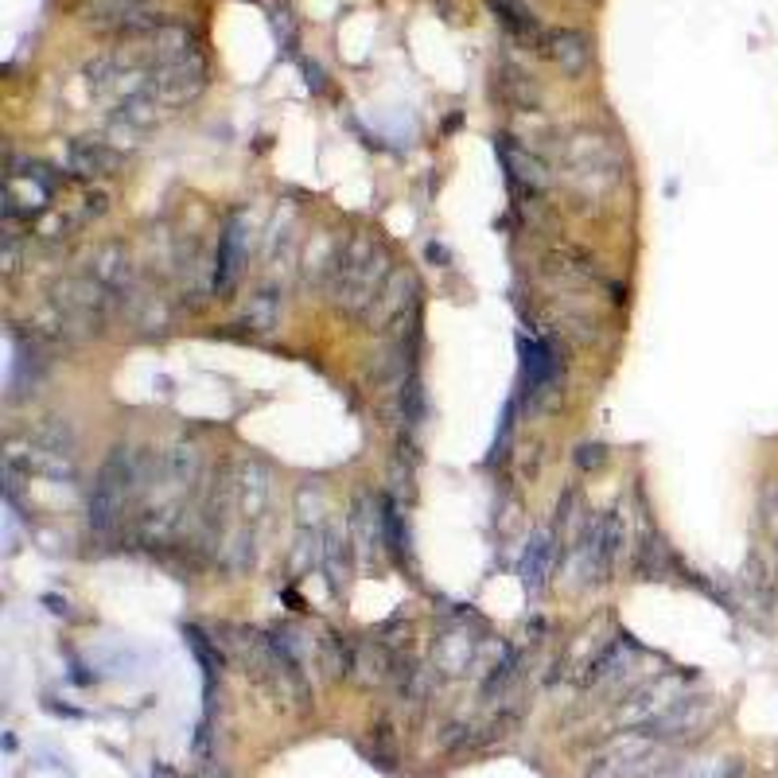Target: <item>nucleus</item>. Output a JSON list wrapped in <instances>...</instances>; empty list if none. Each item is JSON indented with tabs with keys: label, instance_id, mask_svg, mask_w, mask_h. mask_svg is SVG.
<instances>
[{
	"label": "nucleus",
	"instance_id": "7ed1b4c3",
	"mask_svg": "<svg viewBox=\"0 0 778 778\" xmlns=\"http://www.w3.org/2000/svg\"><path fill=\"white\" fill-rule=\"evenodd\" d=\"M82 24L98 32H121L125 39H137L152 28H160V12L152 0H86L82 4Z\"/></svg>",
	"mask_w": 778,
	"mask_h": 778
},
{
	"label": "nucleus",
	"instance_id": "dca6fc26",
	"mask_svg": "<svg viewBox=\"0 0 778 778\" xmlns=\"http://www.w3.org/2000/svg\"><path fill=\"white\" fill-rule=\"evenodd\" d=\"M199 778H230V775H226V771H214V767H203V775Z\"/></svg>",
	"mask_w": 778,
	"mask_h": 778
},
{
	"label": "nucleus",
	"instance_id": "0eeeda50",
	"mask_svg": "<svg viewBox=\"0 0 778 778\" xmlns=\"http://www.w3.org/2000/svg\"><path fill=\"white\" fill-rule=\"evenodd\" d=\"M545 55H549L568 78H580V74L592 67V43H588L584 32H576V28L549 32V36H545Z\"/></svg>",
	"mask_w": 778,
	"mask_h": 778
},
{
	"label": "nucleus",
	"instance_id": "4468645a",
	"mask_svg": "<svg viewBox=\"0 0 778 778\" xmlns=\"http://www.w3.org/2000/svg\"><path fill=\"white\" fill-rule=\"evenodd\" d=\"M549 561H553V545H549V533H533L530 549L522 557V580L530 588H541L545 572H549Z\"/></svg>",
	"mask_w": 778,
	"mask_h": 778
},
{
	"label": "nucleus",
	"instance_id": "2eb2a0df",
	"mask_svg": "<svg viewBox=\"0 0 778 778\" xmlns=\"http://www.w3.org/2000/svg\"><path fill=\"white\" fill-rule=\"evenodd\" d=\"M152 778H179L172 767H164V763H156V771H152Z\"/></svg>",
	"mask_w": 778,
	"mask_h": 778
},
{
	"label": "nucleus",
	"instance_id": "9b49d317",
	"mask_svg": "<svg viewBox=\"0 0 778 778\" xmlns=\"http://www.w3.org/2000/svg\"><path fill=\"white\" fill-rule=\"evenodd\" d=\"M498 156H502V164H506V176L514 187H522V191H541V168H537V160H530L518 144H510V137H502L498 141Z\"/></svg>",
	"mask_w": 778,
	"mask_h": 778
},
{
	"label": "nucleus",
	"instance_id": "f8f14e48",
	"mask_svg": "<svg viewBox=\"0 0 778 778\" xmlns=\"http://www.w3.org/2000/svg\"><path fill=\"white\" fill-rule=\"evenodd\" d=\"M522 354H526V382H530L533 389H541L545 382H553L557 362H553L549 343H541V339H526V343H522Z\"/></svg>",
	"mask_w": 778,
	"mask_h": 778
},
{
	"label": "nucleus",
	"instance_id": "1a4fd4ad",
	"mask_svg": "<svg viewBox=\"0 0 778 778\" xmlns=\"http://www.w3.org/2000/svg\"><path fill=\"white\" fill-rule=\"evenodd\" d=\"M471 654H475V635H471L467 627H452L448 635H440L436 638V646H432V662H436V670L448 673V677H456V673L467 670Z\"/></svg>",
	"mask_w": 778,
	"mask_h": 778
},
{
	"label": "nucleus",
	"instance_id": "f257e3e1",
	"mask_svg": "<svg viewBox=\"0 0 778 778\" xmlns=\"http://www.w3.org/2000/svg\"><path fill=\"white\" fill-rule=\"evenodd\" d=\"M389 281V265L386 253L374 238L358 234L347 246L335 253V265H331V277H327V292L335 296V304L351 316H370L374 304L382 300Z\"/></svg>",
	"mask_w": 778,
	"mask_h": 778
},
{
	"label": "nucleus",
	"instance_id": "39448f33",
	"mask_svg": "<svg viewBox=\"0 0 778 778\" xmlns=\"http://www.w3.org/2000/svg\"><path fill=\"white\" fill-rule=\"evenodd\" d=\"M144 74H148V90L160 102H187V98H195L207 86V63H203L199 51L183 55V59H172V63H156Z\"/></svg>",
	"mask_w": 778,
	"mask_h": 778
},
{
	"label": "nucleus",
	"instance_id": "423d86ee",
	"mask_svg": "<svg viewBox=\"0 0 778 778\" xmlns=\"http://www.w3.org/2000/svg\"><path fill=\"white\" fill-rule=\"evenodd\" d=\"M708 716H712V705H708L705 697H677L670 705L662 708L642 732L646 736H654V740H681V736H693V732H701L708 724Z\"/></svg>",
	"mask_w": 778,
	"mask_h": 778
},
{
	"label": "nucleus",
	"instance_id": "6e6552de",
	"mask_svg": "<svg viewBox=\"0 0 778 778\" xmlns=\"http://www.w3.org/2000/svg\"><path fill=\"white\" fill-rule=\"evenodd\" d=\"M246 261V234H242V218H230L222 238H218V257H214V292H230Z\"/></svg>",
	"mask_w": 778,
	"mask_h": 778
},
{
	"label": "nucleus",
	"instance_id": "9d476101",
	"mask_svg": "<svg viewBox=\"0 0 778 778\" xmlns=\"http://www.w3.org/2000/svg\"><path fill=\"white\" fill-rule=\"evenodd\" d=\"M71 168L82 176H113L121 168V156L102 141H74L71 144Z\"/></svg>",
	"mask_w": 778,
	"mask_h": 778
},
{
	"label": "nucleus",
	"instance_id": "20e7f679",
	"mask_svg": "<svg viewBox=\"0 0 778 778\" xmlns=\"http://www.w3.org/2000/svg\"><path fill=\"white\" fill-rule=\"evenodd\" d=\"M133 479H137L133 463L125 456V448H117V456L102 467V475L94 483V498H90V522L98 530L117 526V518H121L125 502H129V491H133Z\"/></svg>",
	"mask_w": 778,
	"mask_h": 778
},
{
	"label": "nucleus",
	"instance_id": "ddd939ff",
	"mask_svg": "<svg viewBox=\"0 0 778 778\" xmlns=\"http://www.w3.org/2000/svg\"><path fill=\"white\" fill-rule=\"evenodd\" d=\"M487 4H491L495 20L506 32H514V36H537V20H533V12L526 4H518V0H487Z\"/></svg>",
	"mask_w": 778,
	"mask_h": 778
},
{
	"label": "nucleus",
	"instance_id": "f03ea898",
	"mask_svg": "<svg viewBox=\"0 0 778 778\" xmlns=\"http://www.w3.org/2000/svg\"><path fill=\"white\" fill-rule=\"evenodd\" d=\"M658 767V740L646 732H631L588 763L584 778H646Z\"/></svg>",
	"mask_w": 778,
	"mask_h": 778
}]
</instances>
